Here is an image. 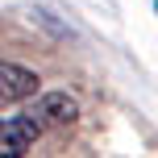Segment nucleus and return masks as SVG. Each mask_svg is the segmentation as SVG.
Wrapping results in <instances>:
<instances>
[{
  "label": "nucleus",
  "instance_id": "obj_1",
  "mask_svg": "<svg viewBox=\"0 0 158 158\" xmlns=\"http://www.w3.org/2000/svg\"><path fill=\"white\" fill-rule=\"evenodd\" d=\"M46 133H50V129L42 125V117L29 108V104H25L21 112H13V117H0V158H21V154H29Z\"/></svg>",
  "mask_w": 158,
  "mask_h": 158
},
{
  "label": "nucleus",
  "instance_id": "obj_2",
  "mask_svg": "<svg viewBox=\"0 0 158 158\" xmlns=\"http://www.w3.org/2000/svg\"><path fill=\"white\" fill-rule=\"evenodd\" d=\"M154 8H158V0H154Z\"/></svg>",
  "mask_w": 158,
  "mask_h": 158
}]
</instances>
